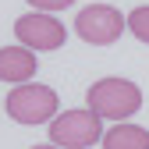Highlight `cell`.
I'll list each match as a JSON object with an SVG mask.
<instances>
[{
    "mask_svg": "<svg viewBox=\"0 0 149 149\" xmlns=\"http://www.w3.org/2000/svg\"><path fill=\"white\" fill-rule=\"evenodd\" d=\"M85 100L89 110H96L103 121H128L142 107V89L128 78H100L89 85Z\"/></svg>",
    "mask_w": 149,
    "mask_h": 149,
    "instance_id": "obj_1",
    "label": "cell"
},
{
    "mask_svg": "<svg viewBox=\"0 0 149 149\" xmlns=\"http://www.w3.org/2000/svg\"><path fill=\"white\" fill-rule=\"evenodd\" d=\"M4 110L7 117L18 121V124H46L57 117V92L50 85H39V82H22L7 92L4 100Z\"/></svg>",
    "mask_w": 149,
    "mask_h": 149,
    "instance_id": "obj_2",
    "label": "cell"
},
{
    "mask_svg": "<svg viewBox=\"0 0 149 149\" xmlns=\"http://www.w3.org/2000/svg\"><path fill=\"white\" fill-rule=\"evenodd\" d=\"M46 128H50V142L61 149H89L92 142H103V117L89 107L64 110Z\"/></svg>",
    "mask_w": 149,
    "mask_h": 149,
    "instance_id": "obj_3",
    "label": "cell"
},
{
    "mask_svg": "<svg viewBox=\"0 0 149 149\" xmlns=\"http://www.w3.org/2000/svg\"><path fill=\"white\" fill-rule=\"evenodd\" d=\"M124 18L117 7L110 4H89L78 11V18H74V32H78V39H85L89 46H110L121 39L124 32Z\"/></svg>",
    "mask_w": 149,
    "mask_h": 149,
    "instance_id": "obj_4",
    "label": "cell"
},
{
    "mask_svg": "<svg viewBox=\"0 0 149 149\" xmlns=\"http://www.w3.org/2000/svg\"><path fill=\"white\" fill-rule=\"evenodd\" d=\"M14 39L29 50H61L68 39V29L50 11H29L14 22Z\"/></svg>",
    "mask_w": 149,
    "mask_h": 149,
    "instance_id": "obj_5",
    "label": "cell"
},
{
    "mask_svg": "<svg viewBox=\"0 0 149 149\" xmlns=\"http://www.w3.org/2000/svg\"><path fill=\"white\" fill-rule=\"evenodd\" d=\"M36 50L29 46H4L0 50V82H11V85H22V82H32L36 74Z\"/></svg>",
    "mask_w": 149,
    "mask_h": 149,
    "instance_id": "obj_6",
    "label": "cell"
},
{
    "mask_svg": "<svg viewBox=\"0 0 149 149\" xmlns=\"http://www.w3.org/2000/svg\"><path fill=\"white\" fill-rule=\"evenodd\" d=\"M103 149H149V132L142 124H114L103 132Z\"/></svg>",
    "mask_w": 149,
    "mask_h": 149,
    "instance_id": "obj_7",
    "label": "cell"
},
{
    "mask_svg": "<svg viewBox=\"0 0 149 149\" xmlns=\"http://www.w3.org/2000/svg\"><path fill=\"white\" fill-rule=\"evenodd\" d=\"M128 29H132L135 39H142L149 46V4H142V7H135L132 14H128Z\"/></svg>",
    "mask_w": 149,
    "mask_h": 149,
    "instance_id": "obj_8",
    "label": "cell"
},
{
    "mask_svg": "<svg viewBox=\"0 0 149 149\" xmlns=\"http://www.w3.org/2000/svg\"><path fill=\"white\" fill-rule=\"evenodd\" d=\"M25 4H29V7H36V11H50V14H53V11L71 7L74 0H25Z\"/></svg>",
    "mask_w": 149,
    "mask_h": 149,
    "instance_id": "obj_9",
    "label": "cell"
},
{
    "mask_svg": "<svg viewBox=\"0 0 149 149\" xmlns=\"http://www.w3.org/2000/svg\"><path fill=\"white\" fill-rule=\"evenodd\" d=\"M32 149H61V146H53V142H50V146H32Z\"/></svg>",
    "mask_w": 149,
    "mask_h": 149,
    "instance_id": "obj_10",
    "label": "cell"
}]
</instances>
